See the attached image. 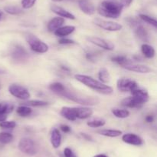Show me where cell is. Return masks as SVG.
<instances>
[{"label": "cell", "instance_id": "6da1fadb", "mask_svg": "<svg viewBox=\"0 0 157 157\" xmlns=\"http://www.w3.org/2000/svg\"><path fill=\"white\" fill-rule=\"evenodd\" d=\"M75 77L78 82L99 93L104 94V95H110L113 92V88L98 80L94 79L89 75L77 74L75 75Z\"/></svg>", "mask_w": 157, "mask_h": 157}, {"label": "cell", "instance_id": "7a4b0ae2", "mask_svg": "<svg viewBox=\"0 0 157 157\" xmlns=\"http://www.w3.org/2000/svg\"><path fill=\"white\" fill-rule=\"evenodd\" d=\"M132 96L127 97L122 100V106L128 108H140L149 101V94L146 90L137 89L132 92Z\"/></svg>", "mask_w": 157, "mask_h": 157}, {"label": "cell", "instance_id": "3957f363", "mask_svg": "<svg viewBox=\"0 0 157 157\" xmlns=\"http://www.w3.org/2000/svg\"><path fill=\"white\" fill-rule=\"evenodd\" d=\"M124 6L119 2L104 1L98 6V13L106 18H117L121 15Z\"/></svg>", "mask_w": 157, "mask_h": 157}, {"label": "cell", "instance_id": "277c9868", "mask_svg": "<svg viewBox=\"0 0 157 157\" xmlns=\"http://www.w3.org/2000/svg\"><path fill=\"white\" fill-rule=\"evenodd\" d=\"M60 96L64 97V98L67 99L71 100V101L75 102V103H79V104L81 105H90V106H92V105L98 104V100L97 99L94 98V97L77 95V94L71 92L66 87L64 90L61 92Z\"/></svg>", "mask_w": 157, "mask_h": 157}, {"label": "cell", "instance_id": "5b68a950", "mask_svg": "<svg viewBox=\"0 0 157 157\" xmlns=\"http://www.w3.org/2000/svg\"><path fill=\"white\" fill-rule=\"evenodd\" d=\"M26 40L30 46L31 49L35 52L45 53L48 51V46L32 34H28L26 35Z\"/></svg>", "mask_w": 157, "mask_h": 157}, {"label": "cell", "instance_id": "8992f818", "mask_svg": "<svg viewBox=\"0 0 157 157\" xmlns=\"http://www.w3.org/2000/svg\"><path fill=\"white\" fill-rule=\"evenodd\" d=\"M18 149L23 153L33 155L37 153L38 150L36 143L30 138H22L18 143Z\"/></svg>", "mask_w": 157, "mask_h": 157}, {"label": "cell", "instance_id": "52a82bcc", "mask_svg": "<svg viewBox=\"0 0 157 157\" xmlns=\"http://www.w3.org/2000/svg\"><path fill=\"white\" fill-rule=\"evenodd\" d=\"M94 23L98 27L104 29L107 31H110V32H117L122 29L123 26L117 22L111 21H106V20L101 19V18H96L94 19Z\"/></svg>", "mask_w": 157, "mask_h": 157}, {"label": "cell", "instance_id": "ba28073f", "mask_svg": "<svg viewBox=\"0 0 157 157\" xmlns=\"http://www.w3.org/2000/svg\"><path fill=\"white\" fill-rule=\"evenodd\" d=\"M9 91L13 96L21 100H28L31 95L29 90L18 84H12L9 86Z\"/></svg>", "mask_w": 157, "mask_h": 157}, {"label": "cell", "instance_id": "9c48e42d", "mask_svg": "<svg viewBox=\"0 0 157 157\" xmlns=\"http://www.w3.org/2000/svg\"><path fill=\"white\" fill-rule=\"evenodd\" d=\"M117 86L118 90L124 92H132L135 89L139 88L137 83L130 78H120L117 83Z\"/></svg>", "mask_w": 157, "mask_h": 157}, {"label": "cell", "instance_id": "30bf717a", "mask_svg": "<svg viewBox=\"0 0 157 157\" xmlns=\"http://www.w3.org/2000/svg\"><path fill=\"white\" fill-rule=\"evenodd\" d=\"M87 41L91 42L92 44L96 45L97 46L102 48V49H106V50H113L115 48V46L111 42L106 40L104 38H99V37L95 36H88L87 37Z\"/></svg>", "mask_w": 157, "mask_h": 157}, {"label": "cell", "instance_id": "8fae6325", "mask_svg": "<svg viewBox=\"0 0 157 157\" xmlns=\"http://www.w3.org/2000/svg\"><path fill=\"white\" fill-rule=\"evenodd\" d=\"M28 55L27 52L23 47L19 46H16L13 49V51L12 52V57L14 60L19 62H22L23 61L27 59Z\"/></svg>", "mask_w": 157, "mask_h": 157}, {"label": "cell", "instance_id": "7c38bea8", "mask_svg": "<svg viewBox=\"0 0 157 157\" xmlns=\"http://www.w3.org/2000/svg\"><path fill=\"white\" fill-rule=\"evenodd\" d=\"M122 140L127 144L133 145V146H141L144 143L142 138L134 133L124 134L122 137Z\"/></svg>", "mask_w": 157, "mask_h": 157}, {"label": "cell", "instance_id": "4fadbf2b", "mask_svg": "<svg viewBox=\"0 0 157 157\" xmlns=\"http://www.w3.org/2000/svg\"><path fill=\"white\" fill-rule=\"evenodd\" d=\"M78 6L84 13L88 15H94L96 11L94 6L90 0H79Z\"/></svg>", "mask_w": 157, "mask_h": 157}, {"label": "cell", "instance_id": "5bb4252c", "mask_svg": "<svg viewBox=\"0 0 157 157\" xmlns=\"http://www.w3.org/2000/svg\"><path fill=\"white\" fill-rule=\"evenodd\" d=\"M123 68L126 69L127 70L138 72V73H148V72H150L152 71V69L147 66L140 64H133V63L124 66Z\"/></svg>", "mask_w": 157, "mask_h": 157}, {"label": "cell", "instance_id": "9a60e30c", "mask_svg": "<svg viewBox=\"0 0 157 157\" xmlns=\"http://www.w3.org/2000/svg\"><path fill=\"white\" fill-rule=\"evenodd\" d=\"M60 113L61 116L69 121H75L77 119L75 107H63Z\"/></svg>", "mask_w": 157, "mask_h": 157}, {"label": "cell", "instance_id": "2e32d148", "mask_svg": "<svg viewBox=\"0 0 157 157\" xmlns=\"http://www.w3.org/2000/svg\"><path fill=\"white\" fill-rule=\"evenodd\" d=\"M51 9L53 12H55V14H57L58 15H59L61 18H69V19H75V16L72 13L69 12L68 11L65 10L63 8L59 7L58 6H51Z\"/></svg>", "mask_w": 157, "mask_h": 157}, {"label": "cell", "instance_id": "e0dca14e", "mask_svg": "<svg viewBox=\"0 0 157 157\" xmlns=\"http://www.w3.org/2000/svg\"><path fill=\"white\" fill-rule=\"evenodd\" d=\"M77 119H85L93 115V109L88 107H75Z\"/></svg>", "mask_w": 157, "mask_h": 157}, {"label": "cell", "instance_id": "ac0fdd59", "mask_svg": "<svg viewBox=\"0 0 157 157\" xmlns=\"http://www.w3.org/2000/svg\"><path fill=\"white\" fill-rule=\"evenodd\" d=\"M75 30V27L73 26H61L55 31V35L58 37H64L71 34Z\"/></svg>", "mask_w": 157, "mask_h": 157}, {"label": "cell", "instance_id": "d6986e66", "mask_svg": "<svg viewBox=\"0 0 157 157\" xmlns=\"http://www.w3.org/2000/svg\"><path fill=\"white\" fill-rule=\"evenodd\" d=\"M51 143L55 149H58L61 143V135L58 129H54L51 134Z\"/></svg>", "mask_w": 157, "mask_h": 157}, {"label": "cell", "instance_id": "ffe728a7", "mask_svg": "<svg viewBox=\"0 0 157 157\" xmlns=\"http://www.w3.org/2000/svg\"><path fill=\"white\" fill-rule=\"evenodd\" d=\"M64 22V18H61V17H55V18H53L52 20H50V22L48 24V30L50 32H55L57 29L61 27Z\"/></svg>", "mask_w": 157, "mask_h": 157}, {"label": "cell", "instance_id": "44dd1931", "mask_svg": "<svg viewBox=\"0 0 157 157\" xmlns=\"http://www.w3.org/2000/svg\"><path fill=\"white\" fill-rule=\"evenodd\" d=\"M136 34L140 39L144 42H149L150 36L146 28L143 26H138L136 29Z\"/></svg>", "mask_w": 157, "mask_h": 157}, {"label": "cell", "instance_id": "7402d4cb", "mask_svg": "<svg viewBox=\"0 0 157 157\" xmlns=\"http://www.w3.org/2000/svg\"><path fill=\"white\" fill-rule=\"evenodd\" d=\"M141 51H142V53L148 58H153L155 54H156V51H155L154 48L153 46H150V45L146 44V43L142 45V46H141Z\"/></svg>", "mask_w": 157, "mask_h": 157}, {"label": "cell", "instance_id": "603a6c76", "mask_svg": "<svg viewBox=\"0 0 157 157\" xmlns=\"http://www.w3.org/2000/svg\"><path fill=\"white\" fill-rule=\"evenodd\" d=\"M98 133L100 135H104L107 137H117L122 134V131L117 130V129H102V130H98Z\"/></svg>", "mask_w": 157, "mask_h": 157}, {"label": "cell", "instance_id": "cb8c5ba5", "mask_svg": "<svg viewBox=\"0 0 157 157\" xmlns=\"http://www.w3.org/2000/svg\"><path fill=\"white\" fill-rule=\"evenodd\" d=\"M111 60L113 62H114L119 64L120 66H122V67L133 63L131 60L127 58V57L124 56V55H116V56L112 57Z\"/></svg>", "mask_w": 157, "mask_h": 157}, {"label": "cell", "instance_id": "d4e9b609", "mask_svg": "<svg viewBox=\"0 0 157 157\" xmlns=\"http://www.w3.org/2000/svg\"><path fill=\"white\" fill-rule=\"evenodd\" d=\"M98 77H99L100 82L103 83H108L110 81V75L109 73L108 70L106 68H101L98 73Z\"/></svg>", "mask_w": 157, "mask_h": 157}, {"label": "cell", "instance_id": "484cf974", "mask_svg": "<svg viewBox=\"0 0 157 157\" xmlns=\"http://www.w3.org/2000/svg\"><path fill=\"white\" fill-rule=\"evenodd\" d=\"M64 89H65V86L61 83H53L49 86V89L58 95H61Z\"/></svg>", "mask_w": 157, "mask_h": 157}, {"label": "cell", "instance_id": "4316f807", "mask_svg": "<svg viewBox=\"0 0 157 157\" xmlns=\"http://www.w3.org/2000/svg\"><path fill=\"white\" fill-rule=\"evenodd\" d=\"M14 109L13 104L9 103H0V114L8 115Z\"/></svg>", "mask_w": 157, "mask_h": 157}, {"label": "cell", "instance_id": "83f0119b", "mask_svg": "<svg viewBox=\"0 0 157 157\" xmlns=\"http://www.w3.org/2000/svg\"><path fill=\"white\" fill-rule=\"evenodd\" d=\"M111 112L113 114V115L120 119L127 118L130 115V112L127 109H121L115 108V109H112Z\"/></svg>", "mask_w": 157, "mask_h": 157}, {"label": "cell", "instance_id": "f1b7e54d", "mask_svg": "<svg viewBox=\"0 0 157 157\" xmlns=\"http://www.w3.org/2000/svg\"><path fill=\"white\" fill-rule=\"evenodd\" d=\"M16 112L20 116L26 117L29 116V115H31V113L32 112V110L29 106H24V105H23V106H20L17 108Z\"/></svg>", "mask_w": 157, "mask_h": 157}, {"label": "cell", "instance_id": "f546056e", "mask_svg": "<svg viewBox=\"0 0 157 157\" xmlns=\"http://www.w3.org/2000/svg\"><path fill=\"white\" fill-rule=\"evenodd\" d=\"M13 135L9 132H0V143L8 144L13 140Z\"/></svg>", "mask_w": 157, "mask_h": 157}, {"label": "cell", "instance_id": "4dcf8cb0", "mask_svg": "<svg viewBox=\"0 0 157 157\" xmlns=\"http://www.w3.org/2000/svg\"><path fill=\"white\" fill-rule=\"evenodd\" d=\"M48 105V103L45 101H42V100H29L24 103V106H45Z\"/></svg>", "mask_w": 157, "mask_h": 157}, {"label": "cell", "instance_id": "1f68e13d", "mask_svg": "<svg viewBox=\"0 0 157 157\" xmlns=\"http://www.w3.org/2000/svg\"><path fill=\"white\" fill-rule=\"evenodd\" d=\"M105 123L106 121L104 119H93L87 122V126L91 128H98L104 126L105 125Z\"/></svg>", "mask_w": 157, "mask_h": 157}, {"label": "cell", "instance_id": "d6a6232c", "mask_svg": "<svg viewBox=\"0 0 157 157\" xmlns=\"http://www.w3.org/2000/svg\"><path fill=\"white\" fill-rule=\"evenodd\" d=\"M4 10L5 12L10 14V15H18V14L21 13V12H22V9L21 8L15 6H6L4 8Z\"/></svg>", "mask_w": 157, "mask_h": 157}, {"label": "cell", "instance_id": "836d02e7", "mask_svg": "<svg viewBox=\"0 0 157 157\" xmlns=\"http://www.w3.org/2000/svg\"><path fill=\"white\" fill-rule=\"evenodd\" d=\"M140 18L142 20H144V22H146L147 23H148V24L152 25L153 26H154L155 28L157 26L156 20L155 19V18H152V17L149 16V15H144V14H140Z\"/></svg>", "mask_w": 157, "mask_h": 157}, {"label": "cell", "instance_id": "e575fe53", "mask_svg": "<svg viewBox=\"0 0 157 157\" xmlns=\"http://www.w3.org/2000/svg\"><path fill=\"white\" fill-rule=\"evenodd\" d=\"M15 126H16V123L14 121H3L0 123V127L2 129H13L15 127Z\"/></svg>", "mask_w": 157, "mask_h": 157}, {"label": "cell", "instance_id": "d590c367", "mask_svg": "<svg viewBox=\"0 0 157 157\" xmlns=\"http://www.w3.org/2000/svg\"><path fill=\"white\" fill-rule=\"evenodd\" d=\"M36 2V0H21V6L23 9H30Z\"/></svg>", "mask_w": 157, "mask_h": 157}, {"label": "cell", "instance_id": "8d00e7d4", "mask_svg": "<svg viewBox=\"0 0 157 157\" xmlns=\"http://www.w3.org/2000/svg\"><path fill=\"white\" fill-rule=\"evenodd\" d=\"M64 157H77L75 152L71 149L70 148H65L64 149Z\"/></svg>", "mask_w": 157, "mask_h": 157}, {"label": "cell", "instance_id": "74e56055", "mask_svg": "<svg viewBox=\"0 0 157 157\" xmlns=\"http://www.w3.org/2000/svg\"><path fill=\"white\" fill-rule=\"evenodd\" d=\"M58 43L61 45H71V44H75V42L69 38H61L58 41Z\"/></svg>", "mask_w": 157, "mask_h": 157}, {"label": "cell", "instance_id": "f35d334b", "mask_svg": "<svg viewBox=\"0 0 157 157\" xmlns=\"http://www.w3.org/2000/svg\"><path fill=\"white\" fill-rule=\"evenodd\" d=\"M133 0H120V4L122 5L124 7H127L132 3Z\"/></svg>", "mask_w": 157, "mask_h": 157}, {"label": "cell", "instance_id": "ab89813d", "mask_svg": "<svg viewBox=\"0 0 157 157\" xmlns=\"http://www.w3.org/2000/svg\"><path fill=\"white\" fill-rule=\"evenodd\" d=\"M60 129H61L63 132H65V133L71 132L70 126H68L67 125H61V126H60Z\"/></svg>", "mask_w": 157, "mask_h": 157}, {"label": "cell", "instance_id": "60d3db41", "mask_svg": "<svg viewBox=\"0 0 157 157\" xmlns=\"http://www.w3.org/2000/svg\"><path fill=\"white\" fill-rule=\"evenodd\" d=\"M146 121H147V123H153V122L154 121V116L152 115H147V116L146 117Z\"/></svg>", "mask_w": 157, "mask_h": 157}, {"label": "cell", "instance_id": "b9f144b4", "mask_svg": "<svg viewBox=\"0 0 157 157\" xmlns=\"http://www.w3.org/2000/svg\"><path fill=\"white\" fill-rule=\"evenodd\" d=\"M81 135H82L83 138L85 139L86 140H88V141H92V138L90 135H87V134H86V133H83V132L82 133H81Z\"/></svg>", "mask_w": 157, "mask_h": 157}, {"label": "cell", "instance_id": "7bdbcfd3", "mask_svg": "<svg viewBox=\"0 0 157 157\" xmlns=\"http://www.w3.org/2000/svg\"><path fill=\"white\" fill-rule=\"evenodd\" d=\"M8 115H5V114H0V123L3 121H6V119H7Z\"/></svg>", "mask_w": 157, "mask_h": 157}, {"label": "cell", "instance_id": "ee69618b", "mask_svg": "<svg viewBox=\"0 0 157 157\" xmlns=\"http://www.w3.org/2000/svg\"><path fill=\"white\" fill-rule=\"evenodd\" d=\"M94 157H108V156L106 155L105 154H98V155H95Z\"/></svg>", "mask_w": 157, "mask_h": 157}, {"label": "cell", "instance_id": "f6af8a7d", "mask_svg": "<svg viewBox=\"0 0 157 157\" xmlns=\"http://www.w3.org/2000/svg\"><path fill=\"white\" fill-rule=\"evenodd\" d=\"M2 11L0 10V18H2Z\"/></svg>", "mask_w": 157, "mask_h": 157}, {"label": "cell", "instance_id": "bcb514c9", "mask_svg": "<svg viewBox=\"0 0 157 157\" xmlns=\"http://www.w3.org/2000/svg\"><path fill=\"white\" fill-rule=\"evenodd\" d=\"M53 2H61V1H63V0H52Z\"/></svg>", "mask_w": 157, "mask_h": 157}, {"label": "cell", "instance_id": "7dc6e473", "mask_svg": "<svg viewBox=\"0 0 157 157\" xmlns=\"http://www.w3.org/2000/svg\"><path fill=\"white\" fill-rule=\"evenodd\" d=\"M0 73H4V72L2 70H0Z\"/></svg>", "mask_w": 157, "mask_h": 157}]
</instances>
